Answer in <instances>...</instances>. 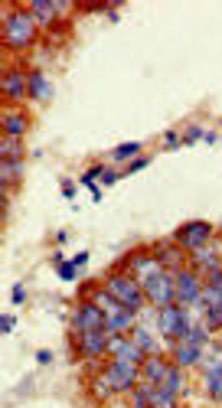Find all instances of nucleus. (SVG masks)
I'll return each mask as SVG.
<instances>
[{
	"instance_id": "1",
	"label": "nucleus",
	"mask_w": 222,
	"mask_h": 408,
	"mask_svg": "<svg viewBox=\"0 0 222 408\" xmlns=\"http://www.w3.org/2000/svg\"><path fill=\"white\" fill-rule=\"evenodd\" d=\"M36 33V20L33 13H23V10H13V13H7L4 17V36H7V46H26L30 40H33Z\"/></svg>"
},
{
	"instance_id": "2",
	"label": "nucleus",
	"mask_w": 222,
	"mask_h": 408,
	"mask_svg": "<svg viewBox=\"0 0 222 408\" xmlns=\"http://www.w3.org/2000/svg\"><path fill=\"white\" fill-rule=\"evenodd\" d=\"M105 291H108V294L118 301L121 307H128V310H137V307H141V301H144V294H141V284H137L134 278H128V274H111L108 284H105Z\"/></svg>"
},
{
	"instance_id": "3",
	"label": "nucleus",
	"mask_w": 222,
	"mask_h": 408,
	"mask_svg": "<svg viewBox=\"0 0 222 408\" xmlns=\"http://www.w3.org/2000/svg\"><path fill=\"white\" fill-rule=\"evenodd\" d=\"M157 327L167 340H183L189 330V317H187V307L180 304H170V307H160V314H157Z\"/></svg>"
},
{
	"instance_id": "4",
	"label": "nucleus",
	"mask_w": 222,
	"mask_h": 408,
	"mask_svg": "<svg viewBox=\"0 0 222 408\" xmlns=\"http://www.w3.org/2000/svg\"><path fill=\"white\" fill-rule=\"evenodd\" d=\"M206 327H222V272H209V284L203 288Z\"/></svg>"
},
{
	"instance_id": "5",
	"label": "nucleus",
	"mask_w": 222,
	"mask_h": 408,
	"mask_svg": "<svg viewBox=\"0 0 222 408\" xmlns=\"http://www.w3.org/2000/svg\"><path fill=\"white\" fill-rule=\"evenodd\" d=\"M173 288H177L180 307H197V304H203V284H199V278H197L193 272H187V268H180V272L173 274Z\"/></svg>"
},
{
	"instance_id": "6",
	"label": "nucleus",
	"mask_w": 222,
	"mask_h": 408,
	"mask_svg": "<svg viewBox=\"0 0 222 408\" xmlns=\"http://www.w3.org/2000/svg\"><path fill=\"white\" fill-rule=\"evenodd\" d=\"M102 379L108 383L111 392H124V389H131V385L137 383V366L134 363H124V359H115V363L105 366Z\"/></svg>"
},
{
	"instance_id": "7",
	"label": "nucleus",
	"mask_w": 222,
	"mask_h": 408,
	"mask_svg": "<svg viewBox=\"0 0 222 408\" xmlns=\"http://www.w3.org/2000/svg\"><path fill=\"white\" fill-rule=\"evenodd\" d=\"M144 294H147L151 301H154L157 307H170V304H177V288H173V274L160 272V274H154V278H147V281H144Z\"/></svg>"
},
{
	"instance_id": "8",
	"label": "nucleus",
	"mask_w": 222,
	"mask_h": 408,
	"mask_svg": "<svg viewBox=\"0 0 222 408\" xmlns=\"http://www.w3.org/2000/svg\"><path fill=\"white\" fill-rule=\"evenodd\" d=\"M72 327L76 333H88V330H105V314L88 301V304H78L76 314H72Z\"/></svg>"
},
{
	"instance_id": "9",
	"label": "nucleus",
	"mask_w": 222,
	"mask_h": 408,
	"mask_svg": "<svg viewBox=\"0 0 222 408\" xmlns=\"http://www.w3.org/2000/svg\"><path fill=\"white\" fill-rule=\"evenodd\" d=\"M209 235H213V226H209V222H187V226L177 232V242L183 248H193V252H197V248H203L206 242H209Z\"/></svg>"
},
{
	"instance_id": "10",
	"label": "nucleus",
	"mask_w": 222,
	"mask_h": 408,
	"mask_svg": "<svg viewBox=\"0 0 222 408\" xmlns=\"http://www.w3.org/2000/svg\"><path fill=\"white\" fill-rule=\"evenodd\" d=\"M105 349H108V333L105 330L78 333V353L82 356H102Z\"/></svg>"
},
{
	"instance_id": "11",
	"label": "nucleus",
	"mask_w": 222,
	"mask_h": 408,
	"mask_svg": "<svg viewBox=\"0 0 222 408\" xmlns=\"http://www.w3.org/2000/svg\"><path fill=\"white\" fill-rule=\"evenodd\" d=\"M128 268L134 272V278L141 281V284H144L147 278H154V274L163 272V264L157 262L154 255H131V258H128Z\"/></svg>"
},
{
	"instance_id": "12",
	"label": "nucleus",
	"mask_w": 222,
	"mask_h": 408,
	"mask_svg": "<svg viewBox=\"0 0 222 408\" xmlns=\"http://www.w3.org/2000/svg\"><path fill=\"white\" fill-rule=\"evenodd\" d=\"M108 353L115 359H124V363H134V366L144 359V353H141L131 340H124V337H108Z\"/></svg>"
},
{
	"instance_id": "13",
	"label": "nucleus",
	"mask_w": 222,
	"mask_h": 408,
	"mask_svg": "<svg viewBox=\"0 0 222 408\" xmlns=\"http://www.w3.org/2000/svg\"><path fill=\"white\" fill-rule=\"evenodd\" d=\"M26 92H30V76H20V72H7V76H4V95H7V98L17 102Z\"/></svg>"
},
{
	"instance_id": "14",
	"label": "nucleus",
	"mask_w": 222,
	"mask_h": 408,
	"mask_svg": "<svg viewBox=\"0 0 222 408\" xmlns=\"http://www.w3.org/2000/svg\"><path fill=\"white\" fill-rule=\"evenodd\" d=\"M30 13H33V20H40V26H46V23H52V17H56V13H62V4H49V0H33Z\"/></svg>"
},
{
	"instance_id": "15",
	"label": "nucleus",
	"mask_w": 222,
	"mask_h": 408,
	"mask_svg": "<svg viewBox=\"0 0 222 408\" xmlns=\"http://www.w3.org/2000/svg\"><path fill=\"white\" fill-rule=\"evenodd\" d=\"M206 389L216 402H222V363H206Z\"/></svg>"
},
{
	"instance_id": "16",
	"label": "nucleus",
	"mask_w": 222,
	"mask_h": 408,
	"mask_svg": "<svg viewBox=\"0 0 222 408\" xmlns=\"http://www.w3.org/2000/svg\"><path fill=\"white\" fill-rule=\"evenodd\" d=\"M167 369H170V366L163 363L160 356H147L144 359V375H147V383L151 385H160L163 375H167Z\"/></svg>"
},
{
	"instance_id": "17",
	"label": "nucleus",
	"mask_w": 222,
	"mask_h": 408,
	"mask_svg": "<svg viewBox=\"0 0 222 408\" xmlns=\"http://www.w3.org/2000/svg\"><path fill=\"white\" fill-rule=\"evenodd\" d=\"M173 356H177V366H197L203 359V349L189 346V343H177L173 346Z\"/></svg>"
},
{
	"instance_id": "18",
	"label": "nucleus",
	"mask_w": 222,
	"mask_h": 408,
	"mask_svg": "<svg viewBox=\"0 0 222 408\" xmlns=\"http://www.w3.org/2000/svg\"><path fill=\"white\" fill-rule=\"evenodd\" d=\"M26 131V118L17 111H4V134L7 137H20Z\"/></svg>"
},
{
	"instance_id": "19",
	"label": "nucleus",
	"mask_w": 222,
	"mask_h": 408,
	"mask_svg": "<svg viewBox=\"0 0 222 408\" xmlns=\"http://www.w3.org/2000/svg\"><path fill=\"white\" fill-rule=\"evenodd\" d=\"M30 95H33V98H43V102L52 95L49 78H46L43 72H33V76H30Z\"/></svg>"
},
{
	"instance_id": "20",
	"label": "nucleus",
	"mask_w": 222,
	"mask_h": 408,
	"mask_svg": "<svg viewBox=\"0 0 222 408\" xmlns=\"http://www.w3.org/2000/svg\"><path fill=\"white\" fill-rule=\"evenodd\" d=\"M173 402H177V392L154 385V392H151V408H173Z\"/></svg>"
},
{
	"instance_id": "21",
	"label": "nucleus",
	"mask_w": 222,
	"mask_h": 408,
	"mask_svg": "<svg viewBox=\"0 0 222 408\" xmlns=\"http://www.w3.org/2000/svg\"><path fill=\"white\" fill-rule=\"evenodd\" d=\"M131 343H134L141 353H151V356H154V349H157V346H154V337H151L144 327H134V340H131Z\"/></svg>"
},
{
	"instance_id": "22",
	"label": "nucleus",
	"mask_w": 222,
	"mask_h": 408,
	"mask_svg": "<svg viewBox=\"0 0 222 408\" xmlns=\"http://www.w3.org/2000/svg\"><path fill=\"white\" fill-rule=\"evenodd\" d=\"M193 258H197V264L203 268V272H219V262H216V255L209 252V248H197Z\"/></svg>"
},
{
	"instance_id": "23",
	"label": "nucleus",
	"mask_w": 222,
	"mask_h": 408,
	"mask_svg": "<svg viewBox=\"0 0 222 408\" xmlns=\"http://www.w3.org/2000/svg\"><path fill=\"white\" fill-rule=\"evenodd\" d=\"M180 343H189V346H199V349H203V346H206V327H193V323H189L187 337H183Z\"/></svg>"
},
{
	"instance_id": "24",
	"label": "nucleus",
	"mask_w": 222,
	"mask_h": 408,
	"mask_svg": "<svg viewBox=\"0 0 222 408\" xmlns=\"http://www.w3.org/2000/svg\"><path fill=\"white\" fill-rule=\"evenodd\" d=\"M163 389H170V392H180V366H170L167 369V375H163Z\"/></svg>"
},
{
	"instance_id": "25",
	"label": "nucleus",
	"mask_w": 222,
	"mask_h": 408,
	"mask_svg": "<svg viewBox=\"0 0 222 408\" xmlns=\"http://www.w3.org/2000/svg\"><path fill=\"white\" fill-rule=\"evenodd\" d=\"M0 151H4V161H13V157H17V137H7L4 134V144H0Z\"/></svg>"
},
{
	"instance_id": "26",
	"label": "nucleus",
	"mask_w": 222,
	"mask_h": 408,
	"mask_svg": "<svg viewBox=\"0 0 222 408\" xmlns=\"http://www.w3.org/2000/svg\"><path fill=\"white\" fill-rule=\"evenodd\" d=\"M141 151V144H121V147H115V161H124V157H131V153H137Z\"/></svg>"
},
{
	"instance_id": "27",
	"label": "nucleus",
	"mask_w": 222,
	"mask_h": 408,
	"mask_svg": "<svg viewBox=\"0 0 222 408\" xmlns=\"http://www.w3.org/2000/svg\"><path fill=\"white\" fill-rule=\"evenodd\" d=\"M0 173H4V190H7V187H10V180H13V173H17V163H13V161H4Z\"/></svg>"
},
{
	"instance_id": "28",
	"label": "nucleus",
	"mask_w": 222,
	"mask_h": 408,
	"mask_svg": "<svg viewBox=\"0 0 222 408\" xmlns=\"http://www.w3.org/2000/svg\"><path fill=\"white\" fill-rule=\"evenodd\" d=\"M59 278H62V281H72V278H76V264H72V262H59Z\"/></svg>"
},
{
	"instance_id": "29",
	"label": "nucleus",
	"mask_w": 222,
	"mask_h": 408,
	"mask_svg": "<svg viewBox=\"0 0 222 408\" xmlns=\"http://www.w3.org/2000/svg\"><path fill=\"white\" fill-rule=\"evenodd\" d=\"M102 173H105V170H102V167H92V170H88V173H86V177H82V183H86V187H88V190H95V180L102 177Z\"/></svg>"
},
{
	"instance_id": "30",
	"label": "nucleus",
	"mask_w": 222,
	"mask_h": 408,
	"mask_svg": "<svg viewBox=\"0 0 222 408\" xmlns=\"http://www.w3.org/2000/svg\"><path fill=\"white\" fill-rule=\"evenodd\" d=\"M10 301H13V304H23V288H20V284H13V291H10Z\"/></svg>"
},
{
	"instance_id": "31",
	"label": "nucleus",
	"mask_w": 222,
	"mask_h": 408,
	"mask_svg": "<svg viewBox=\"0 0 222 408\" xmlns=\"http://www.w3.org/2000/svg\"><path fill=\"white\" fill-rule=\"evenodd\" d=\"M0 330H4V333H10V330H13V317H10V314H4V317H0Z\"/></svg>"
},
{
	"instance_id": "32",
	"label": "nucleus",
	"mask_w": 222,
	"mask_h": 408,
	"mask_svg": "<svg viewBox=\"0 0 222 408\" xmlns=\"http://www.w3.org/2000/svg\"><path fill=\"white\" fill-rule=\"evenodd\" d=\"M163 144H167V147H173V144H180V137L173 134V131H167V134H163Z\"/></svg>"
},
{
	"instance_id": "33",
	"label": "nucleus",
	"mask_w": 222,
	"mask_h": 408,
	"mask_svg": "<svg viewBox=\"0 0 222 408\" xmlns=\"http://www.w3.org/2000/svg\"><path fill=\"white\" fill-rule=\"evenodd\" d=\"M141 167H147V157H144V161H134V163H131V167H128V173H134V170H141Z\"/></svg>"
},
{
	"instance_id": "34",
	"label": "nucleus",
	"mask_w": 222,
	"mask_h": 408,
	"mask_svg": "<svg viewBox=\"0 0 222 408\" xmlns=\"http://www.w3.org/2000/svg\"><path fill=\"white\" fill-rule=\"evenodd\" d=\"M86 262H88V255H86V252H78V255L72 258V264H86Z\"/></svg>"
}]
</instances>
